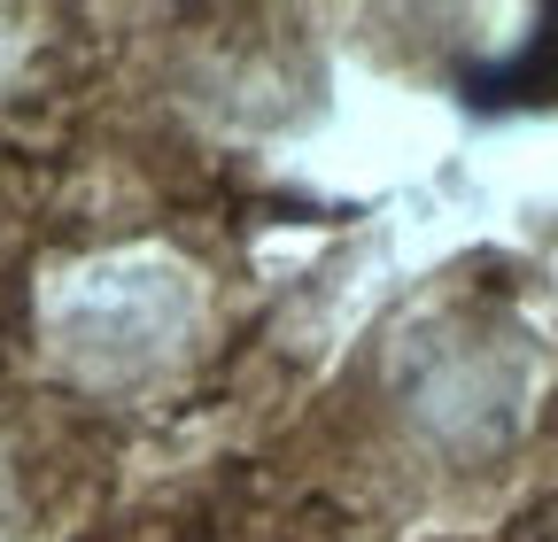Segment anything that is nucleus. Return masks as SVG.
Instances as JSON below:
<instances>
[{"instance_id":"nucleus-1","label":"nucleus","mask_w":558,"mask_h":542,"mask_svg":"<svg viewBox=\"0 0 558 542\" xmlns=\"http://www.w3.org/2000/svg\"><path fill=\"white\" fill-rule=\"evenodd\" d=\"M186 318V287L171 263H109L94 271V287L70 303V333L86 349H101L109 365L156 357V342H171Z\"/></svg>"}]
</instances>
